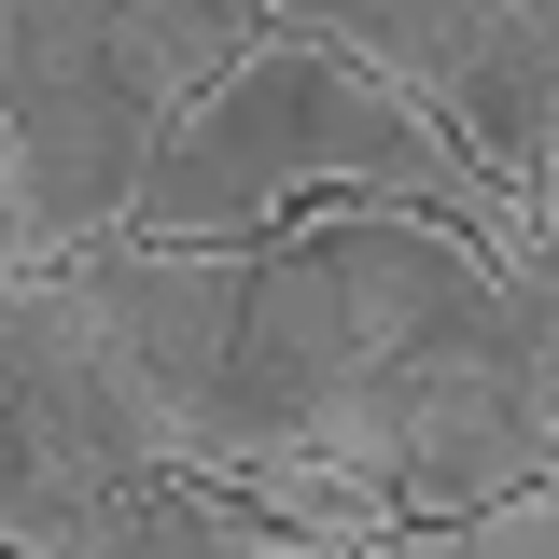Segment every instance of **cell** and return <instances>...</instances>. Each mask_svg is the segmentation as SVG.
Returning a JSON list of instances; mask_svg holds the SVG:
<instances>
[{
    "label": "cell",
    "mask_w": 559,
    "mask_h": 559,
    "mask_svg": "<svg viewBox=\"0 0 559 559\" xmlns=\"http://www.w3.org/2000/svg\"><path fill=\"white\" fill-rule=\"evenodd\" d=\"M392 559H476L462 532H392Z\"/></svg>",
    "instance_id": "8992f818"
},
{
    "label": "cell",
    "mask_w": 559,
    "mask_h": 559,
    "mask_svg": "<svg viewBox=\"0 0 559 559\" xmlns=\"http://www.w3.org/2000/svg\"><path fill=\"white\" fill-rule=\"evenodd\" d=\"M532 294L559 308V154H546V182H532Z\"/></svg>",
    "instance_id": "5b68a950"
},
{
    "label": "cell",
    "mask_w": 559,
    "mask_h": 559,
    "mask_svg": "<svg viewBox=\"0 0 559 559\" xmlns=\"http://www.w3.org/2000/svg\"><path fill=\"white\" fill-rule=\"evenodd\" d=\"M0 448H43V462H70V476H98V489L182 476V433L154 406V378L84 308L70 266H14L0 280Z\"/></svg>",
    "instance_id": "3957f363"
},
{
    "label": "cell",
    "mask_w": 559,
    "mask_h": 559,
    "mask_svg": "<svg viewBox=\"0 0 559 559\" xmlns=\"http://www.w3.org/2000/svg\"><path fill=\"white\" fill-rule=\"evenodd\" d=\"M266 28L419 98L503 210H532L559 154V0H266Z\"/></svg>",
    "instance_id": "7a4b0ae2"
},
{
    "label": "cell",
    "mask_w": 559,
    "mask_h": 559,
    "mask_svg": "<svg viewBox=\"0 0 559 559\" xmlns=\"http://www.w3.org/2000/svg\"><path fill=\"white\" fill-rule=\"evenodd\" d=\"M168 127L182 112L112 57L98 0H14L0 14V238H14V266H84V252L140 238Z\"/></svg>",
    "instance_id": "6da1fadb"
},
{
    "label": "cell",
    "mask_w": 559,
    "mask_h": 559,
    "mask_svg": "<svg viewBox=\"0 0 559 559\" xmlns=\"http://www.w3.org/2000/svg\"><path fill=\"white\" fill-rule=\"evenodd\" d=\"M238 559H364V546H336V532H294V518H238Z\"/></svg>",
    "instance_id": "277c9868"
}]
</instances>
